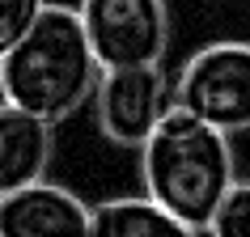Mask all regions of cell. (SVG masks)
<instances>
[{
	"instance_id": "6da1fadb",
	"label": "cell",
	"mask_w": 250,
	"mask_h": 237,
	"mask_svg": "<svg viewBox=\"0 0 250 237\" xmlns=\"http://www.w3.org/2000/svg\"><path fill=\"white\" fill-rule=\"evenodd\" d=\"M140 182L153 203L204 233L221 199L237 182V157L229 136L208 127L183 106H170L140 144Z\"/></svg>"
},
{
	"instance_id": "7a4b0ae2",
	"label": "cell",
	"mask_w": 250,
	"mask_h": 237,
	"mask_svg": "<svg viewBox=\"0 0 250 237\" xmlns=\"http://www.w3.org/2000/svg\"><path fill=\"white\" fill-rule=\"evenodd\" d=\"M98 77L102 68L89 51L85 26L68 4H47L39 21L26 30V39L0 59L4 102L47 118L51 127L81 110L85 98H93Z\"/></svg>"
},
{
	"instance_id": "3957f363",
	"label": "cell",
	"mask_w": 250,
	"mask_h": 237,
	"mask_svg": "<svg viewBox=\"0 0 250 237\" xmlns=\"http://www.w3.org/2000/svg\"><path fill=\"white\" fill-rule=\"evenodd\" d=\"M174 106L225 136L250 132V42L225 39L199 47L174 80Z\"/></svg>"
},
{
	"instance_id": "277c9868",
	"label": "cell",
	"mask_w": 250,
	"mask_h": 237,
	"mask_svg": "<svg viewBox=\"0 0 250 237\" xmlns=\"http://www.w3.org/2000/svg\"><path fill=\"white\" fill-rule=\"evenodd\" d=\"M77 17L102 72L161 64V55L170 51V4L166 0H81Z\"/></svg>"
},
{
	"instance_id": "5b68a950",
	"label": "cell",
	"mask_w": 250,
	"mask_h": 237,
	"mask_svg": "<svg viewBox=\"0 0 250 237\" xmlns=\"http://www.w3.org/2000/svg\"><path fill=\"white\" fill-rule=\"evenodd\" d=\"M93 106H98V127L106 140L140 153V144L153 136L161 115L174 106V85L166 80L161 64L106 68L93 89Z\"/></svg>"
},
{
	"instance_id": "8992f818",
	"label": "cell",
	"mask_w": 250,
	"mask_h": 237,
	"mask_svg": "<svg viewBox=\"0 0 250 237\" xmlns=\"http://www.w3.org/2000/svg\"><path fill=\"white\" fill-rule=\"evenodd\" d=\"M0 237H89V203L60 182L0 195Z\"/></svg>"
},
{
	"instance_id": "52a82bcc",
	"label": "cell",
	"mask_w": 250,
	"mask_h": 237,
	"mask_svg": "<svg viewBox=\"0 0 250 237\" xmlns=\"http://www.w3.org/2000/svg\"><path fill=\"white\" fill-rule=\"evenodd\" d=\"M51 148L55 136L47 118L30 115L13 102H0V195L42 182L51 165Z\"/></svg>"
},
{
	"instance_id": "ba28073f",
	"label": "cell",
	"mask_w": 250,
	"mask_h": 237,
	"mask_svg": "<svg viewBox=\"0 0 250 237\" xmlns=\"http://www.w3.org/2000/svg\"><path fill=\"white\" fill-rule=\"evenodd\" d=\"M89 237H199L148 195H119L89 208Z\"/></svg>"
},
{
	"instance_id": "9c48e42d",
	"label": "cell",
	"mask_w": 250,
	"mask_h": 237,
	"mask_svg": "<svg viewBox=\"0 0 250 237\" xmlns=\"http://www.w3.org/2000/svg\"><path fill=\"white\" fill-rule=\"evenodd\" d=\"M204 233L208 237H250V182L237 178L229 186V195L221 199V208H216V216L208 220Z\"/></svg>"
},
{
	"instance_id": "30bf717a",
	"label": "cell",
	"mask_w": 250,
	"mask_h": 237,
	"mask_svg": "<svg viewBox=\"0 0 250 237\" xmlns=\"http://www.w3.org/2000/svg\"><path fill=\"white\" fill-rule=\"evenodd\" d=\"M47 0H0V59L26 39V30L39 21Z\"/></svg>"
},
{
	"instance_id": "8fae6325",
	"label": "cell",
	"mask_w": 250,
	"mask_h": 237,
	"mask_svg": "<svg viewBox=\"0 0 250 237\" xmlns=\"http://www.w3.org/2000/svg\"><path fill=\"white\" fill-rule=\"evenodd\" d=\"M47 4H60V0H47Z\"/></svg>"
}]
</instances>
